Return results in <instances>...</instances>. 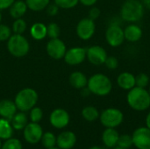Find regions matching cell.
<instances>
[{
	"label": "cell",
	"instance_id": "cell-1",
	"mask_svg": "<svg viewBox=\"0 0 150 149\" xmlns=\"http://www.w3.org/2000/svg\"><path fill=\"white\" fill-rule=\"evenodd\" d=\"M127 103L128 106L135 112H145L150 108V95L146 88L134 87L127 91Z\"/></svg>",
	"mask_w": 150,
	"mask_h": 149
},
{
	"label": "cell",
	"instance_id": "cell-2",
	"mask_svg": "<svg viewBox=\"0 0 150 149\" xmlns=\"http://www.w3.org/2000/svg\"><path fill=\"white\" fill-rule=\"evenodd\" d=\"M145 7L141 0H125L120 9L121 20L127 23H137L142 19Z\"/></svg>",
	"mask_w": 150,
	"mask_h": 149
},
{
	"label": "cell",
	"instance_id": "cell-3",
	"mask_svg": "<svg viewBox=\"0 0 150 149\" xmlns=\"http://www.w3.org/2000/svg\"><path fill=\"white\" fill-rule=\"evenodd\" d=\"M112 80L103 73H96L88 78L87 88L95 96L106 97L112 92Z\"/></svg>",
	"mask_w": 150,
	"mask_h": 149
},
{
	"label": "cell",
	"instance_id": "cell-4",
	"mask_svg": "<svg viewBox=\"0 0 150 149\" xmlns=\"http://www.w3.org/2000/svg\"><path fill=\"white\" fill-rule=\"evenodd\" d=\"M39 96L35 90L32 88H25L17 93L14 103L19 112H26L36 105Z\"/></svg>",
	"mask_w": 150,
	"mask_h": 149
},
{
	"label": "cell",
	"instance_id": "cell-5",
	"mask_svg": "<svg viewBox=\"0 0 150 149\" xmlns=\"http://www.w3.org/2000/svg\"><path fill=\"white\" fill-rule=\"evenodd\" d=\"M7 49L12 56L21 58L28 54L30 45L25 36L13 33L7 40Z\"/></svg>",
	"mask_w": 150,
	"mask_h": 149
},
{
	"label": "cell",
	"instance_id": "cell-6",
	"mask_svg": "<svg viewBox=\"0 0 150 149\" xmlns=\"http://www.w3.org/2000/svg\"><path fill=\"white\" fill-rule=\"evenodd\" d=\"M98 119L104 127L116 128L123 123L124 113L118 108L109 107L100 113Z\"/></svg>",
	"mask_w": 150,
	"mask_h": 149
},
{
	"label": "cell",
	"instance_id": "cell-7",
	"mask_svg": "<svg viewBox=\"0 0 150 149\" xmlns=\"http://www.w3.org/2000/svg\"><path fill=\"white\" fill-rule=\"evenodd\" d=\"M105 38L106 43L112 47H119L125 42L124 29L117 22H112L106 28Z\"/></svg>",
	"mask_w": 150,
	"mask_h": 149
},
{
	"label": "cell",
	"instance_id": "cell-8",
	"mask_svg": "<svg viewBox=\"0 0 150 149\" xmlns=\"http://www.w3.org/2000/svg\"><path fill=\"white\" fill-rule=\"evenodd\" d=\"M76 32L82 40H91L96 32L95 20H92L89 17L82 18L76 25Z\"/></svg>",
	"mask_w": 150,
	"mask_h": 149
},
{
	"label": "cell",
	"instance_id": "cell-9",
	"mask_svg": "<svg viewBox=\"0 0 150 149\" xmlns=\"http://www.w3.org/2000/svg\"><path fill=\"white\" fill-rule=\"evenodd\" d=\"M107 56V51L102 46L93 45L86 48V59L94 66L104 65Z\"/></svg>",
	"mask_w": 150,
	"mask_h": 149
},
{
	"label": "cell",
	"instance_id": "cell-10",
	"mask_svg": "<svg viewBox=\"0 0 150 149\" xmlns=\"http://www.w3.org/2000/svg\"><path fill=\"white\" fill-rule=\"evenodd\" d=\"M133 146L137 149H150V129L147 126L136 128L132 134Z\"/></svg>",
	"mask_w": 150,
	"mask_h": 149
},
{
	"label": "cell",
	"instance_id": "cell-11",
	"mask_svg": "<svg viewBox=\"0 0 150 149\" xmlns=\"http://www.w3.org/2000/svg\"><path fill=\"white\" fill-rule=\"evenodd\" d=\"M47 54L54 60L63 59L65 53L67 51V47L65 43L59 38L50 39L46 46Z\"/></svg>",
	"mask_w": 150,
	"mask_h": 149
},
{
	"label": "cell",
	"instance_id": "cell-12",
	"mask_svg": "<svg viewBox=\"0 0 150 149\" xmlns=\"http://www.w3.org/2000/svg\"><path fill=\"white\" fill-rule=\"evenodd\" d=\"M42 134H43V129L39 123L30 122L23 129V136L25 141L32 145L40 142Z\"/></svg>",
	"mask_w": 150,
	"mask_h": 149
},
{
	"label": "cell",
	"instance_id": "cell-13",
	"mask_svg": "<svg viewBox=\"0 0 150 149\" xmlns=\"http://www.w3.org/2000/svg\"><path fill=\"white\" fill-rule=\"evenodd\" d=\"M63 59L68 65H80L86 59V48L82 47H74L67 49Z\"/></svg>",
	"mask_w": 150,
	"mask_h": 149
},
{
	"label": "cell",
	"instance_id": "cell-14",
	"mask_svg": "<svg viewBox=\"0 0 150 149\" xmlns=\"http://www.w3.org/2000/svg\"><path fill=\"white\" fill-rule=\"evenodd\" d=\"M70 121V116L69 112L62 109V108H57L54 109L49 117V122L51 126L56 129H63L69 124Z\"/></svg>",
	"mask_w": 150,
	"mask_h": 149
},
{
	"label": "cell",
	"instance_id": "cell-15",
	"mask_svg": "<svg viewBox=\"0 0 150 149\" xmlns=\"http://www.w3.org/2000/svg\"><path fill=\"white\" fill-rule=\"evenodd\" d=\"M76 135L71 131H63L56 137V147L61 149H71L76 144Z\"/></svg>",
	"mask_w": 150,
	"mask_h": 149
},
{
	"label": "cell",
	"instance_id": "cell-16",
	"mask_svg": "<svg viewBox=\"0 0 150 149\" xmlns=\"http://www.w3.org/2000/svg\"><path fill=\"white\" fill-rule=\"evenodd\" d=\"M124 29L125 40L135 43L138 42L143 36V30L137 23H129Z\"/></svg>",
	"mask_w": 150,
	"mask_h": 149
},
{
	"label": "cell",
	"instance_id": "cell-17",
	"mask_svg": "<svg viewBox=\"0 0 150 149\" xmlns=\"http://www.w3.org/2000/svg\"><path fill=\"white\" fill-rule=\"evenodd\" d=\"M117 85L123 90H130L134 87L136 86L135 84V76L128 71H124L119 74L116 79Z\"/></svg>",
	"mask_w": 150,
	"mask_h": 149
},
{
	"label": "cell",
	"instance_id": "cell-18",
	"mask_svg": "<svg viewBox=\"0 0 150 149\" xmlns=\"http://www.w3.org/2000/svg\"><path fill=\"white\" fill-rule=\"evenodd\" d=\"M120 133L115 128H105L102 133L101 140L103 144L108 148H113L117 147Z\"/></svg>",
	"mask_w": 150,
	"mask_h": 149
},
{
	"label": "cell",
	"instance_id": "cell-19",
	"mask_svg": "<svg viewBox=\"0 0 150 149\" xmlns=\"http://www.w3.org/2000/svg\"><path fill=\"white\" fill-rule=\"evenodd\" d=\"M18 109L14 101L10 99H3L0 101V116L11 121L16 114Z\"/></svg>",
	"mask_w": 150,
	"mask_h": 149
},
{
	"label": "cell",
	"instance_id": "cell-20",
	"mask_svg": "<svg viewBox=\"0 0 150 149\" xmlns=\"http://www.w3.org/2000/svg\"><path fill=\"white\" fill-rule=\"evenodd\" d=\"M69 83L73 88L76 90H82L87 86L88 77L84 73L81 71H75L70 74L69 77Z\"/></svg>",
	"mask_w": 150,
	"mask_h": 149
},
{
	"label": "cell",
	"instance_id": "cell-21",
	"mask_svg": "<svg viewBox=\"0 0 150 149\" xmlns=\"http://www.w3.org/2000/svg\"><path fill=\"white\" fill-rule=\"evenodd\" d=\"M27 9H28V7L25 4V1L15 0V2L9 8V10H10L9 11H10L11 17L16 19V18H22L25 14Z\"/></svg>",
	"mask_w": 150,
	"mask_h": 149
},
{
	"label": "cell",
	"instance_id": "cell-22",
	"mask_svg": "<svg viewBox=\"0 0 150 149\" xmlns=\"http://www.w3.org/2000/svg\"><path fill=\"white\" fill-rule=\"evenodd\" d=\"M11 124L14 130H16V131L23 130L25 127V126L28 124L27 115L24 112H16V114L11 119Z\"/></svg>",
	"mask_w": 150,
	"mask_h": 149
},
{
	"label": "cell",
	"instance_id": "cell-23",
	"mask_svg": "<svg viewBox=\"0 0 150 149\" xmlns=\"http://www.w3.org/2000/svg\"><path fill=\"white\" fill-rule=\"evenodd\" d=\"M30 35L35 40H41L47 37V25L37 22L34 23L30 28Z\"/></svg>",
	"mask_w": 150,
	"mask_h": 149
},
{
	"label": "cell",
	"instance_id": "cell-24",
	"mask_svg": "<svg viewBox=\"0 0 150 149\" xmlns=\"http://www.w3.org/2000/svg\"><path fill=\"white\" fill-rule=\"evenodd\" d=\"M13 127L11 124V121L4 118H0V139L6 141L12 137Z\"/></svg>",
	"mask_w": 150,
	"mask_h": 149
},
{
	"label": "cell",
	"instance_id": "cell-25",
	"mask_svg": "<svg viewBox=\"0 0 150 149\" xmlns=\"http://www.w3.org/2000/svg\"><path fill=\"white\" fill-rule=\"evenodd\" d=\"M81 115L84 120H86L88 122H94L99 119L100 112L95 106L87 105L83 108V110L81 112Z\"/></svg>",
	"mask_w": 150,
	"mask_h": 149
},
{
	"label": "cell",
	"instance_id": "cell-26",
	"mask_svg": "<svg viewBox=\"0 0 150 149\" xmlns=\"http://www.w3.org/2000/svg\"><path fill=\"white\" fill-rule=\"evenodd\" d=\"M25 4L29 10L33 11H40L45 10L50 4V0H25Z\"/></svg>",
	"mask_w": 150,
	"mask_h": 149
},
{
	"label": "cell",
	"instance_id": "cell-27",
	"mask_svg": "<svg viewBox=\"0 0 150 149\" xmlns=\"http://www.w3.org/2000/svg\"><path fill=\"white\" fill-rule=\"evenodd\" d=\"M40 141L46 149L56 147V136L51 132L43 133Z\"/></svg>",
	"mask_w": 150,
	"mask_h": 149
},
{
	"label": "cell",
	"instance_id": "cell-28",
	"mask_svg": "<svg viewBox=\"0 0 150 149\" xmlns=\"http://www.w3.org/2000/svg\"><path fill=\"white\" fill-rule=\"evenodd\" d=\"M26 27H27V25L25 19H23L22 18H16L12 24L11 31L15 34H23L25 31L26 30Z\"/></svg>",
	"mask_w": 150,
	"mask_h": 149
},
{
	"label": "cell",
	"instance_id": "cell-29",
	"mask_svg": "<svg viewBox=\"0 0 150 149\" xmlns=\"http://www.w3.org/2000/svg\"><path fill=\"white\" fill-rule=\"evenodd\" d=\"M1 149H23L21 141L16 138H10L2 144Z\"/></svg>",
	"mask_w": 150,
	"mask_h": 149
},
{
	"label": "cell",
	"instance_id": "cell-30",
	"mask_svg": "<svg viewBox=\"0 0 150 149\" xmlns=\"http://www.w3.org/2000/svg\"><path fill=\"white\" fill-rule=\"evenodd\" d=\"M135 84L137 87L146 88L149 87L150 84L149 76L146 73H140L135 76Z\"/></svg>",
	"mask_w": 150,
	"mask_h": 149
},
{
	"label": "cell",
	"instance_id": "cell-31",
	"mask_svg": "<svg viewBox=\"0 0 150 149\" xmlns=\"http://www.w3.org/2000/svg\"><path fill=\"white\" fill-rule=\"evenodd\" d=\"M61 34V28L56 23H50L47 25V36L50 39L59 38Z\"/></svg>",
	"mask_w": 150,
	"mask_h": 149
},
{
	"label": "cell",
	"instance_id": "cell-32",
	"mask_svg": "<svg viewBox=\"0 0 150 149\" xmlns=\"http://www.w3.org/2000/svg\"><path fill=\"white\" fill-rule=\"evenodd\" d=\"M29 113V118L31 122H34V123H40V120L43 118V112L41 110V108L37 107L36 105L34 107H33L30 111Z\"/></svg>",
	"mask_w": 150,
	"mask_h": 149
},
{
	"label": "cell",
	"instance_id": "cell-33",
	"mask_svg": "<svg viewBox=\"0 0 150 149\" xmlns=\"http://www.w3.org/2000/svg\"><path fill=\"white\" fill-rule=\"evenodd\" d=\"M117 146L127 149H129L131 147H133L132 135H129V134H121V135H120Z\"/></svg>",
	"mask_w": 150,
	"mask_h": 149
},
{
	"label": "cell",
	"instance_id": "cell-34",
	"mask_svg": "<svg viewBox=\"0 0 150 149\" xmlns=\"http://www.w3.org/2000/svg\"><path fill=\"white\" fill-rule=\"evenodd\" d=\"M54 4L59 8L65 9V10L74 8L79 3V0H54Z\"/></svg>",
	"mask_w": 150,
	"mask_h": 149
},
{
	"label": "cell",
	"instance_id": "cell-35",
	"mask_svg": "<svg viewBox=\"0 0 150 149\" xmlns=\"http://www.w3.org/2000/svg\"><path fill=\"white\" fill-rule=\"evenodd\" d=\"M106 68L110 69V70H115L119 68V60L113 56V55H108L105 61V64H104Z\"/></svg>",
	"mask_w": 150,
	"mask_h": 149
},
{
	"label": "cell",
	"instance_id": "cell-36",
	"mask_svg": "<svg viewBox=\"0 0 150 149\" xmlns=\"http://www.w3.org/2000/svg\"><path fill=\"white\" fill-rule=\"evenodd\" d=\"M11 28L0 23V41H7L11 36Z\"/></svg>",
	"mask_w": 150,
	"mask_h": 149
},
{
	"label": "cell",
	"instance_id": "cell-37",
	"mask_svg": "<svg viewBox=\"0 0 150 149\" xmlns=\"http://www.w3.org/2000/svg\"><path fill=\"white\" fill-rule=\"evenodd\" d=\"M88 14H89L88 17H89L90 18H91L92 20H96V19H98V18L100 17V15H101V11H100V9H99L98 7L93 5V6H91V9L89 10V13H88Z\"/></svg>",
	"mask_w": 150,
	"mask_h": 149
},
{
	"label": "cell",
	"instance_id": "cell-38",
	"mask_svg": "<svg viewBox=\"0 0 150 149\" xmlns=\"http://www.w3.org/2000/svg\"><path fill=\"white\" fill-rule=\"evenodd\" d=\"M59 7L54 3V4H49L47 6V8H46V11H47V13L49 15V16H55L57 13H58V11H59Z\"/></svg>",
	"mask_w": 150,
	"mask_h": 149
},
{
	"label": "cell",
	"instance_id": "cell-39",
	"mask_svg": "<svg viewBox=\"0 0 150 149\" xmlns=\"http://www.w3.org/2000/svg\"><path fill=\"white\" fill-rule=\"evenodd\" d=\"M15 0H0V11L9 9Z\"/></svg>",
	"mask_w": 150,
	"mask_h": 149
},
{
	"label": "cell",
	"instance_id": "cell-40",
	"mask_svg": "<svg viewBox=\"0 0 150 149\" xmlns=\"http://www.w3.org/2000/svg\"><path fill=\"white\" fill-rule=\"evenodd\" d=\"M98 0H79V3H81L83 5L87 7H91L97 4Z\"/></svg>",
	"mask_w": 150,
	"mask_h": 149
},
{
	"label": "cell",
	"instance_id": "cell-41",
	"mask_svg": "<svg viewBox=\"0 0 150 149\" xmlns=\"http://www.w3.org/2000/svg\"><path fill=\"white\" fill-rule=\"evenodd\" d=\"M81 94H82L83 97H88V96H90L91 93L90 90H89V89L87 88V86H86V87H84V88H83V89L81 90Z\"/></svg>",
	"mask_w": 150,
	"mask_h": 149
},
{
	"label": "cell",
	"instance_id": "cell-42",
	"mask_svg": "<svg viewBox=\"0 0 150 149\" xmlns=\"http://www.w3.org/2000/svg\"><path fill=\"white\" fill-rule=\"evenodd\" d=\"M145 7V9H148L149 11H150V0H141Z\"/></svg>",
	"mask_w": 150,
	"mask_h": 149
},
{
	"label": "cell",
	"instance_id": "cell-43",
	"mask_svg": "<svg viewBox=\"0 0 150 149\" xmlns=\"http://www.w3.org/2000/svg\"><path fill=\"white\" fill-rule=\"evenodd\" d=\"M145 123H146V126L149 127L150 129V112L147 114L146 116V119H145Z\"/></svg>",
	"mask_w": 150,
	"mask_h": 149
},
{
	"label": "cell",
	"instance_id": "cell-44",
	"mask_svg": "<svg viewBox=\"0 0 150 149\" xmlns=\"http://www.w3.org/2000/svg\"><path fill=\"white\" fill-rule=\"evenodd\" d=\"M89 149H103L102 148L98 147V146H93V147H91Z\"/></svg>",
	"mask_w": 150,
	"mask_h": 149
},
{
	"label": "cell",
	"instance_id": "cell-45",
	"mask_svg": "<svg viewBox=\"0 0 150 149\" xmlns=\"http://www.w3.org/2000/svg\"><path fill=\"white\" fill-rule=\"evenodd\" d=\"M112 149H127V148H120V147H115V148H113Z\"/></svg>",
	"mask_w": 150,
	"mask_h": 149
},
{
	"label": "cell",
	"instance_id": "cell-46",
	"mask_svg": "<svg viewBox=\"0 0 150 149\" xmlns=\"http://www.w3.org/2000/svg\"><path fill=\"white\" fill-rule=\"evenodd\" d=\"M2 13H1V11H0V23H1V21H2Z\"/></svg>",
	"mask_w": 150,
	"mask_h": 149
},
{
	"label": "cell",
	"instance_id": "cell-47",
	"mask_svg": "<svg viewBox=\"0 0 150 149\" xmlns=\"http://www.w3.org/2000/svg\"><path fill=\"white\" fill-rule=\"evenodd\" d=\"M2 144H3V143H2V140L0 139V149L2 148Z\"/></svg>",
	"mask_w": 150,
	"mask_h": 149
},
{
	"label": "cell",
	"instance_id": "cell-48",
	"mask_svg": "<svg viewBox=\"0 0 150 149\" xmlns=\"http://www.w3.org/2000/svg\"><path fill=\"white\" fill-rule=\"evenodd\" d=\"M48 149H61V148H57V147H54V148H48Z\"/></svg>",
	"mask_w": 150,
	"mask_h": 149
},
{
	"label": "cell",
	"instance_id": "cell-49",
	"mask_svg": "<svg viewBox=\"0 0 150 149\" xmlns=\"http://www.w3.org/2000/svg\"><path fill=\"white\" fill-rule=\"evenodd\" d=\"M149 90V95H150V84H149V90Z\"/></svg>",
	"mask_w": 150,
	"mask_h": 149
}]
</instances>
